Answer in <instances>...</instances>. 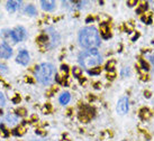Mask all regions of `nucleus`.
<instances>
[{"label":"nucleus","instance_id":"1","mask_svg":"<svg viewBox=\"0 0 154 141\" xmlns=\"http://www.w3.org/2000/svg\"><path fill=\"white\" fill-rule=\"evenodd\" d=\"M79 43L83 48L93 49L100 45L99 33L95 27H84L79 33Z\"/></svg>","mask_w":154,"mask_h":141},{"label":"nucleus","instance_id":"2","mask_svg":"<svg viewBox=\"0 0 154 141\" xmlns=\"http://www.w3.org/2000/svg\"><path fill=\"white\" fill-rule=\"evenodd\" d=\"M79 63L84 68L92 70V67H97L103 63V56L96 48L88 49L79 55Z\"/></svg>","mask_w":154,"mask_h":141},{"label":"nucleus","instance_id":"3","mask_svg":"<svg viewBox=\"0 0 154 141\" xmlns=\"http://www.w3.org/2000/svg\"><path fill=\"white\" fill-rule=\"evenodd\" d=\"M55 75V68L51 63H43L36 66L35 78L43 85H50Z\"/></svg>","mask_w":154,"mask_h":141},{"label":"nucleus","instance_id":"4","mask_svg":"<svg viewBox=\"0 0 154 141\" xmlns=\"http://www.w3.org/2000/svg\"><path fill=\"white\" fill-rule=\"evenodd\" d=\"M8 35L14 40V43H17V41H21L26 37V30L24 27H16L14 30L9 31Z\"/></svg>","mask_w":154,"mask_h":141},{"label":"nucleus","instance_id":"5","mask_svg":"<svg viewBox=\"0 0 154 141\" xmlns=\"http://www.w3.org/2000/svg\"><path fill=\"white\" fill-rule=\"evenodd\" d=\"M128 111V99L127 96H123L122 99H119L117 103V112L119 114H126Z\"/></svg>","mask_w":154,"mask_h":141},{"label":"nucleus","instance_id":"6","mask_svg":"<svg viewBox=\"0 0 154 141\" xmlns=\"http://www.w3.org/2000/svg\"><path fill=\"white\" fill-rule=\"evenodd\" d=\"M12 54L11 47L7 43H2L0 45V58H9Z\"/></svg>","mask_w":154,"mask_h":141},{"label":"nucleus","instance_id":"7","mask_svg":"<svg viewBox=\"0 0 154 141\" xmlns=\"http://www.w3.org/2000/svg\"><path fill=\"white\" fill-rule=\"evenodd\" d=\"M17 63H19L21 65H27L29 63V54L27 50H21L17 55Z\"/></svg>","mask_w":154,"mask_h":141},{"label":"nucleus","instance_id":"8","mask_svg":"<svg viewBox=\"0 0 154 141\" xmlns=\"http://www.w3.org/2000/svg\"><path fill=\"white\" fill-rule=\"evenodd\" d=\"M21 5V1H14V0H11V1L7 2V9H8V11H10V12H14L17 9H19Z\"/></svg>","mask_w":154,"mask_h":141},{"label":"nucleus","instance_id":"9","mask_svg":"<svg viewBox=\"0 0 154 141\" xmlns=\"http://www.w3.org/2000/svg\"><path fill=\"white\" fill-rule=\"evenodd\" d=\"M41 5H42V8L44 10H46V11H51V10H53L54 8H55V1H48V0H43V1H41Z\"/></svg>","mask_w":154,"mask_h":141},{"label":"nucleus","instance_id":"10","mask_svg":"<svg viewBox=\"0 0 154 141\" xmlns=\"http://www.w3.org/2000/svg\"><path fill=\"white\" fill-rule=\"evenodd\" d=\"M70 100H71V95H70V93H67V92H64V93H62L61 95H60V99H59V101H60V103L61 104H67L69 102H70Z\"/></svg>","mask_w":154,"mask_h":141},{"label":"nucleus","instance_id":"11","mask_svg":"<svg viewBox=\"0 0 154 141\" xmlns=\"http://www.w3.org/2000/svg\"><path fill=\"white\" fill-rule=\"evenodd\" d=\"M6 121H7L10 126H14V124H16V123L18 122V118H17V116H15V114L9 113V114L6 116Z\"/></svg>","mask_w":154,"mask_h":141},{"label":"nucleus","instance_id":"12","mask_svg":"<svg viewBox=\"0 0 154 141\" xmlns=\"http://www.w3.org/2000/svg\"><path fill=\"white\" fill-rule=\"evenodd\" d=\"M100 30H101V34L105 38H108L110 36V30H109V26L106 24H101L100 26Z\"/></svg>","mask_w":154,"mask_h":141},{"label":"nucleus","instance_id":"13","mask_svg":"<svg viewBox=\"0 0 154 141\" xmlns=\"http://www.w3.org/2000/svg\"><path fill=\"white\" fill-rule=\"evenodd\" d=\"M26 12H27L28 15H31V16L36 15V8L33 5L27 6V7H26Z\"/></svg>","mask_w":154,"mask_h":141},{"label":"nucleus","instance_id":"14","mask_svg":"<svg viewBox=\"0 0 154 141\" xmlns=\"http://www.w3.org/2000/svg\"><path fill=\"white\" fill-rule=\"evenodd\" d=\"M141 116L143 119H149L150 116H151V113H150V111L147 109H142L141 110Z\"/></svg>","mask_w":154,"mask_h":141},{"label":"nucleus","instance_id":"15","mask_svg":"<svg viewBox=\"0 0 154 141\" xmlns=\"http://www.w3.org/2000/svg\"><path fill=\"white\" fill-rule=\"evenodd\" d=\"M0 73L1 74H5V73H8V67L4 64H0Z\"/></svg>","mask_w":154,"mask_h":141},{"label":"nucleus","instance_id":"16","mask_svg":"<svg viewBox=\"0 0 154 141\" xmlns=\"http://www.w3.org/2000/svg\"><path fill=\"white\" fill-rule=\"evenodd\" d=\"M5 102H6L5 96H4V94L0 92V108H2V106L5 105Z\"/></svg>","mask_w":154,"mask_h":141},{"label":"nucleus","instance_id":"17","mask_svg":"<svg viewBox=\"0 0 154 141\" xmlns=\"http://www.w3.org/2000/svg\"><path fill=\"white\" fill-rule=\"evenodd\" d=\"M114 66H115V62H114V60H110V63H108L106 68H107L108 70H111L114 68Z\"/></svg>","mask_w":154,"mask_h":141},{"label":"nucleus","instance_id":"18","mask_svg":"<svg viewBox=\"0 0 154 141\" xmlns=\"http://www.w3.org/2000/svg\"><path fill=\"white\" fill-rule=\"evenodd\" d=\"M100 73V68H98V67H96V68H93V70H89V74H91V75H95V74H99Z\"/></svg>","mask_w":154,"mask_h":141},{"label":"nucleus","instance_id":"19","mask_svg":"<svg viewBox=\"0 0 154 141\" xmlns=\"http://www.w3.org/2000/svg\"><path fill=\"white\" fill-rule=\"evenodd\" d=\"M73 74L77 76V77H79L80 74H81V70H80V68H78V67H74V68H73Z\"/></svg>","mask_w":154,"mask_h":141},{"label":"nucleus","instance_id":"20","mask_svg":"<svg viewBox=\"0 0 154 141\" xmlns=\"http://www.w3.org/2000/svg\"><path fill=\"white\" fill-rule=\"evenodd\" d=\"M126 74H127V75L129 74V68L128 67H125V68L122 70V76H125Z\"/></svg>","mask_w":154,"mask_h":141},{"label":"nucleus","instance_id":"21","mask_svg":"<svg viewBox=\"0 0 154 141\" xmlns=\"http://www.w3.org/2000/svg\"><path fill=\"white\" fill-rule=\"evenodd\" d=\"M149 58H150V60H151L152 63H153V65H154V55H150Z\"/></svg>","mask_w":154,"mask_h":141},{"label":"nucleus","instance_id":"22","mask_svg":"<svg viewBox=\"0 0 154 141\" xmlns=\"http://www.w3.org/2000/svg\"><path fill=\"white\" fill-rule=\"evenodd\" d=\"M14 102H15V103H17V102H19V101H21V99H19V97H16V99H14Z\"/></svg>","mask_w":154,"mask_h":141},{"label":"nucleus","instance_id":"23","mask_svg":"<svg viewBox=\"0 0 154 141\" xmlns=\"http://www.w3.org/2000/svg\"><path fill=\"white\" fill-rule=\"evenodd\" d=\"M127 4H128V5H135V4H136V1H128Z\"/></svg>","mask_w":154,"mask_h":141},{"label":"nucleus","instance_id":"24","mask_svg":"<svg viewBox=\"0 0 154 141\" xmlns=\"http://www.w3.org/2000/svg\"><path fill=\"white\" fill-rule=\"evenodd\" d=\"M0 113H1V112H0Z\"/></svg>","mask_w":154,"mask_h":141}]
</instances>
